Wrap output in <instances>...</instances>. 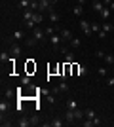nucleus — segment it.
Returning <instances> with one entry per match:
<instances>
[{"instance_id": "dca6fc26", "label": "nucleus", "mask_w": 114, "mask_h": 127, "mask_svg": "<svg viewBox=\"0 0 114 127\" xmlns=\"http://www.w3.org/2000/svg\"><path fill=\"white\" fill-rule=\"evenodd\" d=\"M74 118L78 120V122H82V120L86 118V112H84V110H80V108H76V110H74Z\"/></svg>"}, {"instance_id": "39448f33", "label": "nucleus", "mask_w": 114, "mask_h": 127, "mask_svg": "<svg viewBox=\"0 0 114 127\" xmlns=\"http://www.w3.org/2000/svg\"><path fill=\"white\" fill-rule=\"evenodd\" d=\"M21 51H23V49L19 48V44L13 42V44L10 46V53H11V57H19V55H21Z\"/></svg>"}, {"instance_id": "c756f323", "label": "nucleus", "mask_w": 114, "mask_h": 127, "mask_svg": "<svg viewBox=\"0 0 114 127\" xmlns=\"http://www.w3.org/2000/svg\"><path fill=\"white\" fill-rule=\"evenodd\" d=\"M105 63L107 64H114V55L110 53V55H105Z\"/></svg>"}, {"instance_id": "20e7f679", "label": "nucleus", "mask_w": 114, "mask_h": 127, "mask_svg": "<svg viewBox=\"0 0 114 127\" xmlns=\"http://www.w3.org/2000/svg\"><path fill=\"white\" fill-rule=\"evenodd\" d=\"M59 36H61L63 42H71L72 38H74V36H72V32L69 31V29H61V31H59Z\"/></svg>"}, {"instance_id": "412c9836", "label": "nucleus", "mask_w": 114, "mask_h": 127, "mask_svg": "<svg viewBox=\"0 0 114 127\" xmlns=\"http://www.w3.org/2000/svg\"><path fill=\"white\" fill-rule=\"evenodd\" d=\"M49 19H51V23H57V21H59V15H57V11H55L53 8H49Z\"/></svg>"}, {"instance_id": "9b49d317", "label": "nucleus", "mask_w": 114, "mask_h": 127, "mask_svg": "<svg viewBox=\"0 0 114 127\" xmlns=\"http://www.w3.org/2000/svg\"><path fill=\"white\" fill-rule=\"evenodd\" d=\"M63 55H65V63L67 64H72V63H74V53H72L71 49H69L67 53H63Z\"/></svg>"}, {"instance_id": "cd10ccee", "label": "nucleus", "mask_w": 114, "mask_h": 127, "mask_svg": "<svg viewBox=\"0 0 114 127\" xmlns=\"http://www.w3.org/2000/svg\"><path fill=\"white\" fill-rule=\"evenodd\" d=\"M112 29H114V25H110V23H109V21H105V23H103V31H105V32H107V34H109V32H110V31H112Z\"/></svg>"}, {"instance_id": "c85d7f7f", "label": "nucleus", "mask_w": 114, "mask_h": 127, "mask_svg": "<svg viewBox=\"0 0 114 127\" xmlns=\"http://www.w3.org/2000/svg\"><path fill=\"white\" fill-rule=\"evenodd\" d=\"M101 29H103V25H101V23H97V21H95V23H91V31L99 32V31H101Z\"/></svg>"}, {"instance_id": "aec40b11", "label": "nucleus", "mask_w": 114, "mask_h": 127, "mask_svg": "<svg viewBox=\"0 0 114 127\" xmlns=\"http://www.w3.org/2000/svg\"><path fill=\"white\" fill-rule=\"evenodd\" d=\"M86 120H93V118H97V114H95V110L93 108H86Z\"/></svg>"}, {"instance_id": "a211bd4d", "label": "nucleus", "mask_w": 114, "mask_h": 127, "mask_svg": "<svg viewBox=\"0 0 114 127\" xmlns=\"http://www.w3.org/2000/svg\"><path fill=\"white\" fill-rule=\"evenodd\" d=\"M21 84H23V85H29V87H33V89H34L33 82H31V76H27V74H25V76H21Z\"/></svg>"}, {"instance_id": "4c0bfd02", "label": "nucleus", "mask_w": 114, "mask_h": 127, "mask_svg": "<svg viewBox=\"0 0 114 127\" xmlns=\"http://www.w3.org/2000/svg\"><path fill=\"white\" fill-rule=\"evenodd\" d=\"M110 10H112V11H114V2H110Z\"/></svg>"}, {"instance_id": "bb28decb", "label": "nucleus", "mask_w": 114, "mask_h": 127, "mask_svg": "<svg viewBox=\"0 0 114 127\" xmlns=\"http://www.w3.org/2000/svg\"><path fill=\"white\" fill-rule=\"evenodd\" d=\"M42 19H44V15H42V13H40V11H38V13H34V15H33V21L36 23V25H40V23H42Z\"/></svg>"}, {"instance_id": "a19ab883", "label": "nucleus", "mask_w": 114, "mask_h": 127, "mask_svg": "<svg viewBox=\"0 0 114 127\" xmlns=\"http://www.w3.org/2000/svg\"><path fill=\"white\" fill-rule=\"evenodd\" d=\"M76 2H80V0H76Z\"/></svg>"}, {"instance_id": "f8f14e48", "label": "nucleus", "mask_w": 114, "mask_h": 127, "mask_svg": "<svg viewBox=\"0 0 114 127\" xmlns=\"http://www.w3.org/2000/svg\"><path fill=\"white\" fill-rule=\"evenodd\" d=\"M74 120H76V118H74V110H67L65 112V122L67 123H72Z\"/></svg>"}, {"instance_id": "473e14b6", "label": "nucleus", "mask_w": 114, "mask_h": 127, "mask_svg": "<svg viewBox=\"0 0 114 127\" xmlns=\"http://www.w3.org/2000/svg\"><path fill=\"white\" fill-rule=\"evenodd\" d=\"M107 85H109V87H114V78H107Z\"/></svg>"}, {"instance_id": "9d476101", "label": "nucleus", "mask_w": 114, "mask_h": 127, "mask_svg": "<svg viewBox=\"0 0 114 127\" xmlns=\"http://www.w3.org/2000/svg\"><path fill=\"white\" fill-rule=\"evenodd\" d=\"M65 108L67 110H76V108H78V102H76L74 99H69V101L65 102Z\"/></svg>"}, {"instance_id": "ea45409f", "label": "nucleus", "mask_w": 114, "mask_h": 127, "mask_svg": "<svg viewBox=\"0 0 114 127\" xmlns=\"http://www.w3.org/2000/svg\"><path fill=\"white\" fill-rule=\"evenodd\" d=\"M33 2H40V0H33Z\"/></svg>"}, {"instance_id": "ddd939ff", "label": "nucleus", "mask_w": 114, "mask_h": 127, "mask_svg": "<svg viewBox=\"0 0 114 127\" xmlns=\"http://www.w3.org/2000/svg\"><path fill=\"white\" fill-rule=\"evenodd\" d=\"M15 91H17V89H11V87H6V89H4V93H2V97H6V99H11V97L15 95Z\"/></svg>"}, {"instance_id": "f3484780", "label": "nucleus", "mask_w": 114, "mask_h": 127, "mask_svg": "<svg viewBox=\"0 0 114 127\" xmlns=\"http://www.w3.org/2000/svg\"><path fill=\"white\" fill-rule=\"evenodd\" d=\"M17 125H19V127H29V125H31V118H19Z\"/></svg>"}, {"instance_id": "2eb2a0df", "label": "nucleus", "mask_w": 114, "mask_h": 127, "mask_svg": "<svg viewBox=\"0 0 114 127\" xmlns=\"http://www.w3.org/2000/svg\"><path fill=\"white\" fill-rule=\"evenodd\" d=\"M99 15H101V19H105V21H107V19L110 17V6H105V10L101 11Z\"/></svg>"}, {"instance_id": "7ed1b4c3", "label": "nucleus", "mask_w": 114, "mask_h": 127, "mask_svg": "<svg viewBox=\"0 0 114 127\" xmlns=\"http://www.w3.org/2000/svg\"><path fill=\"white\" fill-rule=\"evenodd\" d=\"M80 29H82V32H84V34H86V36H91V23H87L86 19H82L80 21Z\"/></svg>"}, {"instance_id": "0eeeda50", "label": "nucleus", "mask_w": 114, "mask_h": 127, "mask_svg": "<svg viewBox=\"0 0 114 127\" xmlns=\"http://www.w3.org/2000/svg\"><path fill=\"white\" fill-rule=\"evenodd\" d=\"M63 91H69V85H67V82H61L57 87H53V93H55V95H59V93H63Z\"/></svg>"}, {"instance_id": "7c9ffc66", "label": "nucleus", "mask_w": 114, "mask_h": 127, "mask_svg": "<svg viewBox=\"0 0 114 127\" xmlns=\"http://www.w3.org/2000/svg\"><path fill=\"white\" fill-rule=\"evenodd\" d=\"M38 123H40L38 116H33V118H31V125H38Z\"/></svg>"}, {"instance_id": "f257e3e1", "label": "nucleus", "mask_w": 114, "mask_h": 127, "mask_svg": "<svg viewBox=\"0 0 114 127\" xmlns=\"http://www.w3.org/2000/svg\"><path fill=\"white\" fill-rule=\"evenodd\" d=\"M33 38L36 42H46L48 40V34H46V29H40V27H34L33 29Z\"/></svg>"}, {"instance_id": "6ab92c4d", "label": "nucleus", "mask_w": 114, "mask_h": 127, "mask_svg": "<svg viewBox=\"0 0 114 127\" xmlns=\"http://www.w3.org/2000/svg\"><path fill=\"white\" fill-rule=\"evenodd\" d=\"M46 125H51V127H63V120H61V118H55V120H51V122L46 123Z\"/></svg>"}, {"instance_id": "4be33fe9", "label": "nucleus", "mask_w": 114, "mask_h": 127, "mask_svg": "<svg viewBox=\"0 0 114 127\" xmlns=\"http://www.w3.org/2000/svg\"><path fill=\"white\" fill-rule=\"evenodd\" d=\"M103 10H105V4H103V2H93V11L101 13Z\"/></svg>"}, {"instance_id": "e433bc0d", "label": "nucleus", "mask_w": 114, "mask_h": 127, "mask_svg": "<svg viewBox=\"0 0 114 127\" xmlns=\"http://www.w3.org/2000/svg\"><path fill=\"white\" fill-rule=\"evenodd\" d=\"M103 4L105 6H110V0H103Z\"/></svg>"}, {"instance_id": "b1692460", "label": "nucleus", "mask_w": 114, "mask_h": 127, "mask_svg": "<svg viewBox=\"0 0 114 127\" xmlns=\"http://www.w3.org/2000/svg\"><path fill=\"white\" fill-rule=\"evenodd\" d=\"M69 44H71V48H72V49H78V48L82 46V44H80V38H76V36L72 38V40H71Z\"/></svg>"}, {"instance_id": "f03ea898", "label": "nucleus", "mask_w": 114, "mask_h": 127, "mask_svg": "<svg viewBox=\"0 0 114 127\" xmlns=\"http://www.w3.org/2000/svg\"><path fill=\"white\" fill-rule=\"evenodd\" d=\"M48 40H49V44H51V48H53V49H61L59 46H61V42H63V40H61L59 32H55V34H51V36H49Z\"/></svg>"}, {"instance_id": "a878e982", "label": "nucleus", "mask_w": 114, "mask_h": 127, "mask_svg": "<svg viewBox=\"0 0 114 127\" xmlns=\"http://www.w3.org/2000/svg\"><path fill=\"white\" fill-rule=\"evenodd\" d=\"M31 4H33V0H19V6H21L23 10H29Z\"/></svg>"}, {"instance_id": "4468645a", "label": "nucleus", "mask_w": 114, "mask_h": 127, "mask_svg": "<svg viewBox=\"0 0 114 127\" xmlns=\"http://www.w3.org/2000/svg\"><path fill=\"white\" fill-rule=\"evenodd\" d=\"M0 61H2V63H10V61H11V53L2 51V53H0Z\"/></svg>"}, {"instance_id": "393cba45", "label": "nucleus", "mask_w": 114, "mask_h": 127, "mask_svg": "<svg viewBox=\"0 0 114 127\" xmlns=\"http://www.w3.org/2000/svg\"><path fill=\"white\" fill-rule=\"evenodd\" d=\"M72 11H74V15H84V6H82V4L74 6V8H72Z\"/></svg>"}, {"instance_id": "58836bf2", "label": "nucleus", "mask_w": 114, "mask_h": 127, "mask_svg": "<svg viewBox=\"0 0 114 127\" xmlns=\"http://www.w3.org/2000/svg\"><path fill=\"white\" fill-rule=\"evenodd\" d=\"M84 2H86V0H80V2H78V4H84Z\"/></svg>"}, {"instance_id": "c9c22d12", "label": "nucleus", "mask_w": 114, "mask_h": 127, "mask_svg": "<svg viewBox=\"0 0 114 127\" xmlns=\"http://www.w3.org/2000/svg\"><path fill=\"white\" fill-rule=\"evenodd\" d=\"M34 42H36L34 38H27V46H34Z\"/></svg>"}, {"instance_id": "1a4fd4ad", "label": "nucleus", "mask_w": 114, "mask_h": 127, "mask_svg": "<svg viewBox=\"0 0 114 127\" xmlns=\"http://www.w3.org/2000/svg\"><path fill=\"white\" fill-rule=\"evenodd\" d=\"M72 66H74V72H76L78 76H86V74H87V68L84 66V64H80V66H76V64L72 63Z\"/></svg>"}, {"instance_id": "6e6552de", "label": "nucleus", "mask_w": 114, "mask_h": 127, "mask_svg": "<svg viewBox=\"0 0 114 127\" xmlns=\"http://www.w3.org/2000/svg\"><path fill=\"white\" fill-rule=\"evenodd\" d=\"M21 15H23V21L27 23V21H33V15H34V11L31 10V8H29V10H23V13H21Z\"/></svg>"}, {"instance_id": "f704fd0d", "label": "nucleus", "mask_w": 114, "mask_h": 127, "mask_svg": "<svg viewBox=\"0 0 114 127\" xmlns=\"http://www.w3.org/2000/svg\"><path fill=\"white\" fill-rule=\"evenodd\" d=\"M97 36H99V38H105V36H107V32H105V31H103V29H101V31H99V32H97Z\"/></svg>"}, {"instance_id": "423d86ee", "label": "nucleus", "mask_w": 114, "mask_h": 127, "mask_svg": "<svg viewBox=\"0 0 114 127\" xmlns=\"http://www.w3.org/2000/svg\"><path fill=\"white\" fill-rule=\"evenodd\" d=\"M84 127H95V125H101V120L99 118H93V120H86V122H82Z\"/></svg>"}, {"instance_id": "5701e85b", "label": "nucleus", "mask_w": 114, "mask_h": 127, "mask_svg": "<svg viewBox=\"0 0 114 127\" xmlns=\"http://www.w3.org/2000/svg\"><path fill=\"white\" fill-rule=\"evenodd\" d=\"M11 38H13V40H23V38H25V32L23 31H13Z\"/></svg>"}, {"instance_id": "72a5a7b5", "label": "nucleus", "mask_w": 114, "mask_h": 127, "mask_svg": "<svg viewBox=\"0 0 114 127\" xmlns=\"http://www.w3.org/2000/svg\"><path fill=\"white\" fill-rule=\"evenodd\" d=\"M97 72H99V76H107V72H109V70H107V68H99Z\"/></svg>"}, {"instance_id": "2f4dec72", "label": "nucleus", "mask_w": 114, "mask_h": 127, "mask_svg": "<svg viewBox=\"0 0 114 127\" xmlns=\"http://www.w3.org/2000/svg\"><path fill=\"white\" fill-rule=\"evenodd\" d=\"M95 55H97L99 59H105V51H103V49H97V53H95Z\"/></svg>"}]
</instances>
